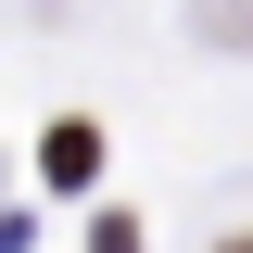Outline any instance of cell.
Here are the masks:
<instances>
[{"label": "cell", "instance_id": "obj_1", "mask_svg": "<svg viewBox=\"0 0 253 253\" xmlns=\"http://www.w3.org/2000/svg\"><path fill=\"white\" fill-rule=\"evenodd\" d=\"M38 165H51V190H89V177H101V126H76V114H63L51 139H38Z\"/></svg>", "mask_w": 253, "mask_h": 253}, {"label": "cell", "instance_id": "obj_2", "mask_svg": "<svg viewBox=\"0 0 253 253\" xmlns=\"http://www.w3.org/2000/svg\"><path fill=\"white\" fill-rule=\"evenodd\" d=\"M228 253H253V241H228Z\"/></svg>", "mask_w": 253, "mask_h": 253}]
</instances>
